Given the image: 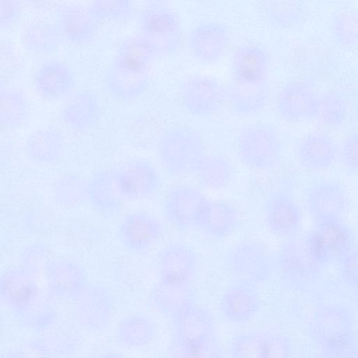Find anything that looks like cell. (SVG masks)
Here are the masks:
<instances>
[{
  "instance_id": "obj_1",
  "label": "cell",
  "mask_w": 358,
  "mask_h": 358,
  "mask_svg": "<svg viewBox=\"0 0 358 358\" xmlns=\"http://www.w3.org/2000/svg\"><path fill=\"white\" fill-rule=\"evenodd\" d=\"M157 56L156 46L141 34L124 40L106 72V90L120 100L138 97L149 85V65Z\"/></svg>"
},
{
  "instance_id": "obj_2",
  "label": "cell",
  "mask_w": 358,
  "mask_h": 358,
  "mask_svg": "<svg viewBox=\"0 0 358 358\" xmlns=\"http://www.w3.org/2000/svg\"><path fill=\"white\" fill-rule=\"evenodd\" d=\"M223 266L232 282L257 287L267 282L275 271V257L264 242L253 238L231 245L223 258Z\"/></svg>"
},
{
  "instance_id": "obj_3",
  "label": "cell",
  "mask_w": 358,
  "mask_h": 358,
  "mask_svg": "<svg viewBox=\"0 0 358 358\" xmlns=\"http://www.w3.org/2000/svg\"><path fill=\"white\" fill-rule=\"evenodd\" d=\"M206 154L202 136L192 126L171 127L159 137V161L172 177L192 174Z\"/></svg>"
},
{
  "instance_id": "obj_4",
  "label": "cell",
  "mask_w": 358,
  "mask_h": 358,
  "mask_svg": "<svg viewBox=\"0 0 358 358\" xmlns=\"http://www.w3.org/2000/svg\"><path fill=\"white\" fill-rule=\"evenodd\" d=\"M238 159L245 166L257 170L278 167L282 158V141L274 127L251 123L243 126L235 140Z\"/></svg>"
},
{
  "instance_id": "obj_5",
  "label": "cell",
  "mask_w": 358,
  "mask_h": 358,
  "mask_svg": "<svg viewBox=\"0 0 358 358\" xmlns=\"http://www.w3.org/2000/svg\"><path fill=\"white\" fill-rule=\"evenodd\" d=\"M302 239L310 258L320 270L337 264L355 246L354 234L343 218L314 222Z\"/></svg>"
},
{
  "instance_id": "obj_6",
  "label": "cell",
  "mask_w": 358,
  "mask_h": 358,
  "mask_svg": "<svg viewBox=\"0 0 358 358\" xmlns=\"http://www.w3.org/2000/svg\"><path fill=\"white\" fill-rule=\"evenodd\" d=\"M275 271L282 287L289 291L308 289L320 279L321 270L312 262L302 237L285 239L275 257Z\"/></svg>"
},
{
  "instance_id": "obj_7",
  "label": "cell",
  "mask_w": 358,
  "mask_h": 358,
  "mask_svg": "<svg viewBox=\"0 0 358 358\" xmlns=\"http://www.w3.org/2000/svg\"><path fill=\"white\" fill-rule=\"evenodd\" d=\"M141 34L150 40L159 56L171 54L180 45L182 31L179 17L166 2L147 3L138 15Z\"/></svg>"
},
{
  "instance_id": "obj_8",
  "label": "cell",
  "mask_w": 358,
  "mask_h": 358,
  "mask_svg": "<svg viewBox=\"0 0 358 358\" xmlns=\"http://www.w3.org/2000/svg\"><path fill=\"white\" fill-rule=\"evenodd\" d=\"M355 316L350 308L338 303H322L314 310L308 335L318 349L357 338Z\"/></svg>"
},
{
  "instance_id": "obj_9",
  "label": "cell",
  "mask_w": 358,
  "mask_h": 358,
  "mask_svg": "<svg viewBox=\"0 0 358 358\" xmlns=\"http://www.w3.org/2000/svg\"><path fill=\"white\" fill-rule=\"evenodd\" d=\"M265 225L273 235L287 239L297 236L302 225V210L290 181L282 180L266 196L263 206Z\"/></svg>"
},
{
  "instance_id": "obj_10",
  "label": "cell",
  "mask_w": 358,
  "mask_h": 358,
  "mask_svg": "<svg viewBox=\"0 0 358 358\" xmlns=\"http://www.w3.org/2000/svg\"><path fill=\"white\" fill-rule=\"evenodd\" d=\"M179 92L184 108L196 117H207L219 111L228 100L227 88L208 76L187 78L180 84Z\"/></svg>"
},
{
  "instance_id": "obj_11",
  "label": "cell",
  "mask_w": 358,
  "mask_h": 358,
  "mask_svg": "<svg viewBox=\"0 0 358 358\" xmlns=\"http://www.w3.org/2000/svg\"><path fill=\"white\" fill-rule=\"evenodd\" d=\"M160 280L171 285L191 286L199 267L196 251L191 245L171 242L159 254Z\"/></svg>"
},
{
  "instance_id": "obj_12",
  "label": "cell",
  "mask_w": 358,
  "mask_h": 358,
  "mask_svg": "<svg viewBox=\"0 0 358 358\" xmlns=\"http://www.w3.org/2000/svg\"><path fill=\"white\" fill-rule=\"evenodd\" d=\"M303 203L314 222L342 218L350 204L345 187L330 179L312 184L305 193Z\"/></svg>"
},
{
  "instance_id": "obj_13",
  "label": "cell",
  "mask_w": 358,
  "mask_h": 358,
  "mask_svg": "<svg viewBox=\"0 0 358 358\" xmlns=\"http://www.w3.org/2000/svg\"><path fill=\"white\" fill-rule=\"evenodd\" d=\"M171 317V340L184 343H208L215 340V323L211 313L196 301L190 303Z\"/></svg>"
},
{
  "instance_id": "obj_14",
  "label": "cell",
  "mask_w": 358,
  "mask_h": 358,
  "mask_svg": "<svg viewBox=\"0 0 358 358\" xmlns=\"http://www.w3.org/2000/svg\"><path fill=\"white\" fill-rule=\"evenodd\" d=\"M207 198L198 188L180 185L168 193L163 204L166 221L182 231L194 229L200 210Z\"/></svg>"
},
{
  "instance_id": "obj_15",
  "label": "cell",
  "mask_w": 358,
  "mask_h": 358,
  "mask_svg": "<svg viewBox=\"0 0 358 358\" xmlns=\"http://www.w3.org/2000/svg\"><path fill=\"white\" fill-rule=\"evenodd\" d=\"M241 226V216L232 203L207 198L200 210L194 229L207 237L221 239L234 234Z\"/></svg>"
},
{
  "instance_id": "obj_16",
  "label": "cell",
  "mask_w": 358,
  "mask_h": 358,
  "mask_svg": "<svg viewBox=\"0 0 358 358\" xmlns=\"http://www.w3.org/2000/svg\"><path fill=\"white\" fill-rule=\"evenodd\" d=\"M229 39V33L224 24L215 21L203 22L189 31L187 47L196 61L210 65L223 57Z\"/></svg>"
},
{
  "instance_id": "obj_17",
  "label": "cell",
  "mask_w": 358,
  "mask_h": 358,
  "mask_svg": "<svg viewBox=\"0 0 358 358\" xmlns=\"http://www.w3.org/2000/svg\"><path fill=\"white\" fill-rule=\"evenodd\" d=\"M319 97L313 89L300 80H290L280 89L276 108L280 117L288 122L308 120L317 115Z\"/></svg>"
},
{
  "instance_id": "obj_18",
  "label": "cell",
  "mask_w": 358,
  "mask_h": 358,
  "mask_svg": "<svg viewBox=\"0 0 358 358\" xmlns=\"http://www.w3.org/2000/svg\"><path fill=\"white\" fill-rule=\"evenodd\" d=\"M270 67V55L264 47L254 43L242 45L232 55V83L257 85L268 82Z\"/></svg>"
},
{
  "instance_id": "obj_19",
  "label": "cell",
  "mask_w": 358,
  "mask_h": 358,
  "mask_svg": "<svg viewBox=\"0 0 358 358\" xmlns=\"http://www.w3.org/2000/svg\"><path fill=\"white\" fill-rule=\"evenodd\" d=\"M256 289L246 283L232 282L220 299V310L223 317L234 324H245L252 320L261 309Z\"/></svg>"
},
{
  "instance_id": "obj_20",
  "label": "cell",
  "mask_w": 358,
  "mask_h": 358,
  "mask_svg": "<svg viewBox=\"0 0 358 358\" xmlns=\"http://www.w3.org/2000/svg\"><path fill=\"white\" fill-rule=\"evenodd\" d=\"M97 23L88 8L67 6L58 10L55 24L60 38L76 45H86L94 39Z\"/></svg>"
},
{
  "instance_id": "obj_21",
  "label": "cell",
  "mask_w": 358,
  "mask_h": 358,
  "mask_svg": "<svg viewBox=\"0 0 358 358\" xmlns=\"http://www.w3.org/2000/svg\"><path fill=\"white\" fill-rule=\"evenodd\" d=\"M338 150L334 141L326 134L313 132L304 136L296 149L300 166L310 171L330 168L336 162Z\"/></svg>"
},
{
  "instance_id": "obj_22",
  "label": "cell",
  "mask_w": 358,
  "mask_h": 358,
  "mask_svg": "<svg viewBox=\"0 0 358 358\" xmlns=\"http://www.w3.org/2000/svg\"><path fill=\"white\" fill-rule=\"evenodd\" d=\"M70 69L62 62L51 59L43 62L34 76V85L47 99H57L69 94L74 87Z\"/></svg>"
},
{
  "instance_id": "obj_23",
  "label": "cell",
  "mask_w": 358,
  "mask_h": 358,
  "mask_svg": "<svg viewBox=\"0 0 358 358\" xmlns=\"http://www.w3.org/2000/svg\"><path fill=\"white\" fill-rule=\"evenodd\" d=\"M124 242L134 251L150 250L162 233L161 224L148 213H138L128 217L122 227Z\"/></svg>"
},
{
  "instance_id": "obj_24",
  "label": "cell",
  "mask_w": 358,
  "mask_h": 358,
  "mask_svg": "<svg viewBox=\"0 0 358 358\" xmlns=\"http://www.w3.org/2000/svg\"><path fill=\"white\" fill-rule=\"evenodd\" d=\"M119 186L123 193L131 197H148L159 191L161 180L151 163L136 162L120 176Z\"/></svg>"
},
{
  "instance_id": "obj_25",
  "label": "cell",
  "mask_w": 358,
  "mask_h": 358,
  "mask_svg": "<svg viewBox=\"0 0 358 358\" xmlns=\"http://www.w3.org/2000/svg\"><path fill=\"white\" fill-rule=\"evenodd\" d=\"M99 113L98 100L87 91L76 92L64 105L61 117L71 128L83 130L90 127Z\"/></svg>"
},
{
  "instance_id": "obj_26",
  "label": "cell",
  "mask_w": 358,
  "mask_h": 358,
  "mask_svg": "<svg viewBox=\"0 0 358 358\" xmlns=\"http://www.w3.org/2000/svg\"><path fill=\"white\" fill-rule=\"evenodd\" d=\"M228 100L235 112L251 115L260 111L269 96L268 82L257 85H238L231 83L227 88Z\"/></svg>"
},
{
  "instance_id": "obj_27",
  "label": "cell",
  "mask_w": 358,
  "mask_h": 358,
  "mask_svg": "<svg viewBox=\"0 0 358 358\" xmlns=\"http://www.w3.org/2000/svg\"><path fill=\"white\" fill-rule=\"evenodd\" d=\"M192 175L203 186L220 189L226 187L234 177L231 162L220 155L206 154Z\"/></svg>"
},
{
  "instance_id": "obj_28",
  "label": "cell",
  "mask_w": 358,
  "mask_h": 358,
  "mask_svg": "<svg viewBox=\"0 0 358 358\" xmlns=\"http://www.w3.org/2000/svg\"><path fill=\"white\" fill-rule=\"evenodd\" d=\"M196 292L191 286H176L159 282L153 290L152 300L159 312L172 317L187 305L196 301Z\"/></svg>"
},
{
  "instance_id": "obj_29",
  "label": "cell",
  "mask_w": 358,
  "mask_h": 358,
  "mask_svg": "<svg viewBox=\"0 0 358 358\" xmlns=\"http://www.w3.org/2000/svg\"><path fill=\"white\" fill-rule=\"evenodd\" d=\"M261 7L268 23L280 29H288L300 24L306 13L303 2L294 0L263 1Z\"/></svg>"
},
{
  "instance_id": "obj_30",
  "label": "cell",
  "mask_w": 358,
  "mask_h": 358,
  "mask_svg": "<svg viewBox=\"0 0 358 358\" xmlns=\"http://www.w3.org/2000/svg\"><path fill=\"white\" fill-rule=\"evenodd\" d=\"M2 298L17 316L26 317L32 313L37 292L34 285L27 280H8L1 291Z\"/></svg>"
},
{
  "instance_id": "obj_31",
  "label": "cell",
  "mask_w": 358,
  "mask_h": 358,
  "mask_svg": "<svg viewBox=\"0 0 358 358\" xmlns=\"http://www.w3.org/2000/svg\"><path fill=\"white\" fill-rule=\"evenodd\" d=\"M155 325L152 320L145 315L128 316L120 322L118 338L122 344L131 348H143L154 338Z\"/></svg>"
},
{
  "instance_id": "obj_32",
  "label": "cell",
  "mask_w": 358,
  "mask_h": 358,
  "mask_svg": "<svg viewBox=\"0 0 358 358\" xmlns=\"http://www.w3.org/2000/svg\"><path fill=\"white\" fill-rule=\"evenodd\" d=\"M335 42L344 48H358V11L344 9L336 13L330 22Z\"/></svg>"
},
{
  "instance_id": "obj_33",
  "label": "cell",
  "mask_w": 358,
  "mask_h": 358,
  "mask_svg": "<svg viewBox=\"0 0 358 358\" xmlns=\"http://www.w3.org/2000/svg\"><path fill=\"white\" fill-rule=\"evenodd\" d=\"M27 106L20 92L10 87H1L0 119L6 127L22 124L27 117Z\"/></svg>"
},
{
  "instance_id": "obj_34",
  "label": "cell",
  "mask_w": 358,
  "mask_h": 358,
  "mask_svg": "<svg viewBox=\"0 0 358 358\" xmlns=\"http://www.w3.org/2000/svg\"><path fill=\"white\" fill-rule=\"evenodd\" d=\"M60 38L55 24L47 22H33L27 27L24 36L27 48L36 53L52 50Z\"/></svg>"
},
{
  "instance_id": "obj_35",
  "label": "cell",
  "mask_w": 358,
  "mask_h": 358,
  "mask_svg": "<svg viewBox=\"0 0 358 358\" xmlns=\"http://www.w3.org/2000/svg\"><path fill=\"white\" fill-rule=\"evenodd\" d=\"M87 8L98 22L101 20L126 22L134 13L132 2L124 0L94 1Z\"/></svg>"
},
{
  "instance_id": "obj_36",
  "label": "cell",
  "mask_w": 358,
  "mask_h": 358,
  "mask_svg": "<svg viewBox=\"0 0 358 358\" xmlns=\"http://www.w3.org/2000/svg\"><path fill=\"white\" fill-rule=\"evenodd\" d=\"M168 357L169 358H223V352L216 341L192 344L171 340L168 347Z\"/></svg>"
},
{
  "instance_id": "obj_37",
  "label": "cell",
  "mask_w": 358,
  "mask_h": 358,
  "mask_svg": "<svg viewBox=\"0 0 358 358\" xmlns=\"http://www.w3.org/2000/svg\"><path fill=\"white\" fill-rule=\"evenodd\" d=\"M262 330H252L235 335L230 341V358H260Z\"/></svg>"
},
{
  "instance_id": "obj_38",
  "label": "cell",
  "mask_w": 358,
  "mask_h": 358,
  "mask_svg": "<svg viewBox=\"0 0 358 358\" xmlns=\"http://www.w3.org/2000/svg\"><path fill=\"white\" fill-rule=\"evenodd\" d=\"M293 345L285 334L262 330L260 358H292Z\"/></svg>"
},
{
  "instance_id": "obj_39",
  "label": "cell",
  "mask_w": 358,
  "mask_h": 358,
  "mask_svg": "<svg viewBox=\"0 0 358 358\" xmlns=\"http://www.w3.org/2000/svg\"><path fill=\"white\" fill-rule=\"evenodd\" d=\"M346 110L345 101L336 92H329L319 98L317 116L327 124H341L345 119Z\"/></svg>"
},
{
  "instance_id": "obj_40",
  "label": "cell",
  "mask_w": 358,
  "mask_h": 358,
  "mask_svg": "<svg viewBox=\"0 0 358 358\" xmlns=\"http://www.w3.org/2000/svg\"><path fill=\"white\" fill-rule=\"evenodd\" d=\"M343 166L350 176L358 175V129L345 137L340 151Z\"/></svg>"
},
{
  "instance_id": "obj_41",
  "label": "cell",
  "mask_w": 358,
  "mask_h": 358,
  "mask_svg": "<svg viewBox=\"0 0 358 358\" xmlns=\"http://www.w3.org/2000/svg\"><path fill=\"white\" fill-rule=\"evenodd\" d=\"M337 264L342 281L358 292V246L355 245Z\"/></svg>"
},
{
  "instance_id": "obj_42",
  "label": "cell",
  "mask_w": 358,
  "mask_h": 358,
  "mask_svg": "<svg viewBox=\"0 0 358 358\" xmlns=\"http://www.w3.org/2000/svg\"><path fill=\"white\" fill-rule=\"evenodd\" d=\"M316 358H358L357 338L318 349Z\"/></svg>"
},
{
  "instance_id": "obj_43",
  "label": "cell",
  "mask_w": 358,
  "mask_h": 358,
  "mask_svg": "<svg viewBox=\"0 0 358 358\" xmlns=\"http://www.w3.org/2000/svg\"><path fill=\"white\" fill-rule=\"evenodd\" d=\"M20 6L17 2L10 0L0 1V24L1 27L8 28L14 24L18 19Z\"/></svg>"
},
{
  "instance_id": "obj_44",
  "label": "cell",
  "mask_w": 358,
  "mask_h": 358,
  "mask_svg": "<svg viewBox=\"0 0 358 358\" xmlns=\"http://www.w3.org/2000/svg\"><path fill=\"white\" fill-rule=\"evenodd\" d=\"M98 358H125L122 355L115 353V352H108L104 355H101Z\"/></svg>"
},
{
  "instance_id": "obj_45",
  "label": "cell",
  "mask_w": 358,
  "mask_h": 358,
  "mask_svg": "<svg viewBox=\"0 0 358 358\" xmlns=\"http://www.w3.org/2000/svg\"><path fill=\"white\" fill-rule=\"evenodd\" d=\"M1 358H26L23 355L19 352L8 353L1 357Z\"/></svg>"
},
{
  "instance_id": "obj_46",
  "label": "cell",
  "mask_w": 358,
  "mask_h": 358,
  "mask_svg": "<svg viewBox=\"0 0 358 358\" xmlns=\"http://www.w3.org/2000/svg\"><path fill=\"white\" fill-rule=\"evenodd\" d=\"M355 299H356V303L358 306V292H356Z\"/></svg>"
}]
</instances>
